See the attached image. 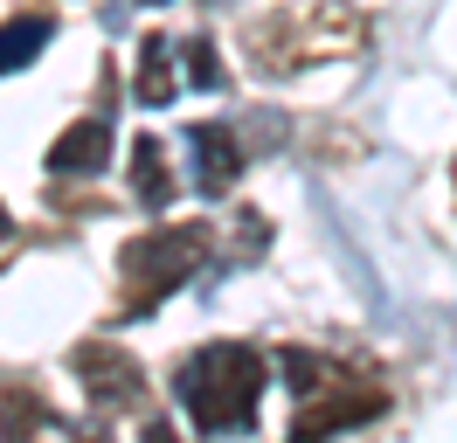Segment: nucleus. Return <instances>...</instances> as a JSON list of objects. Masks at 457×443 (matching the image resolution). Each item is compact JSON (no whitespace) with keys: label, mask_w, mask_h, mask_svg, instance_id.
<instances>
[{"label":"nucleus","mask_w":457,"mask_h":443,"mask_svg":"<svg viewBox=\"0 0 457 443\" xmlns=\"http://www.w3.org/2000/svg\"><path fill=\"white\" fill-rule=\"evenodd\" d=\"M145 443H187V437H173V422H145Z\"/></svg>","instance_id":"nucleus-12"},{"label":"nucleus","mask_w":457,"mask_h":443,"mask_svg":"<svg viewBox=\"0 0 457 443\" xmlns=\"http://www.w3.org/2000/svg\"><path fill=\"white\" fill-rule=\"evenodd\" d=\"M14 243V222H7V208H0V249Z\"/></svg>","instance_id":"nucleus-13"},{"label":"nucleus","mask_w":457,"mask_h":443,"mask_svg":"<svg viewBox=\"0 0 457 443\" xmlns=\"http://www.w3.org/2000/svg\"><path fill=\"white\" fill-rule=\"evenodd\" d=\"M263 243H270V222H263L257 208H243V215H236V256H257Z\"/></svg>","instance_id":"nucleus-11"},{"label":"nucleus","mask_w":457,"mask_h":443,"mask_svg":"<svg viewBox=\"0 0 457 443\" xmlns=\"http://www.w3.org/2000/svg\"><path fill=\"white\" fill-rule=\"evenodd\" d=\"M173 83H180V70H173V42H167V35H145V42H139V77H132V97H139V104H167Z\"/></svg>","instance_id":"nucleus-8"},{"label":"nucleus","mask_w":457,"mask_h":443,"mask_svg":"<svg viewBox=\"0 0 457 443\" xmlns=\"http://www.w3.org/2000/svg\"><path fill=\"white\" fill-rule=\"evenodd\" d=\"M173 402L195 415L201 437H236L257 422V402H263V354L243 347V339H208L180 360L173 374Z\"/></svg>","instance_id":"nucleus-1"},{"label":"nucleus","mask_w":457,"mask_h":443,"mask_svg":"<svg viewBox=\"0 0 457 443\" xmlns=\"http://www.w3.org/2000/svg\"><path fill=\"white\" fill-rule=\"evenodd\" d=\"M49 35H56L49 14H14V21L0 28V77H7V70H29L35 55L49 49Z\"/></svg>","instance_id":"nucleus-9"},{"label":"nucleus","mask_w":457,"mask_h":443,"mask_svg":"<svg viewBox=\"0 0 457 443\" xmlns=\"http://www.w3.org/2000/svg\"><path fill=\"white\" fill-rule=\"evenodd\" d=\"M70 367H77V381L90 388L97 409H139L145 374H139V360H132V354H118V339H84Z\"/></svg>","instance_id":"nucleus-4"},{"label":"nucleus","mask_w":457,"mask_h":443,"mask_svg":"<svg viewBox=\"0 0 457 443\" xmlns=\"http://www.w3.org/2000/svg\"><path fill=\"white\" fill-rule=\"evenodd\" d=\"M180 55H187V83H195V90H222V63H215V42H208V35H195Z\"/></svg>","instance_id":"nucleus-10"},{"label":"nucleus","mask_w":457,"mask_h":443,"mask_svg":"<svg viewBox=\"0 0 457 443\" xmlns=\"http://www.w3.org/2000/svg\"><path fill=\"white\" fill-rule=\"evenodd\" d=\"M56 443H97V437H56Z\"/></svg>","instance_id":"nucleus-14"},{"label":"nucleus","mask_w":457,"mask_h":443,"mask_svg":"<svg viewBox=\"0 0 457 443\" xmlns=\"http://www.w3.org/2000/svg\"><path fill=\"white\" fill-rule=\"evenodd\" d=\"M374 415H381V388L340 381V374H333L319 395H298L291 443H326V437H340V430H353V422H374Z\"/></svg>","instance_id":"nucleus-3"},{"label":"nucleus","mask_w":457,"mask_h":443,"mask_svg":"<svg viewBox=\"0 0 457 443\" xmlns=\"http://www.w3.org/2000/svg\"><path fill=\"white\" fill-rule=\"evenodd\" d=\"M132 7H160V0H132Z\"/></svg>","instance_id":"nucleus-15"},{"label":"nucleus","mask_w":457,"mask_h":443,"mask_svg":"<svg viewBox=\"0 0 457 443\" xmlns=\"http://www.w3.org/2000/svg\"><path fill=\"white\" fill-rule=\"evenodd\" d=\"M215 256V229L208 222H160L118 249V291H125V319H145L187 284Z\"/></svg>","instance_id":"nucleus-2"},{"label":"nucleus","mask_w":457,"mask_h":443,"mask_svg":"<svg viewBox=\"0 0 457 443\" xmlns=\"http://www.w3.org/2000/svg\"><path fill=\"white\" fill-rule=\"evenodd\" d=\"M0 443H7V430H0Z\"/></svg>","instance_id":"nucleus-16"},{"label":"nucleus","mask_w":457,"mask_h":443,"mask_svg":"<svg viewBox=\"0 0 457 443\" xmlns=\"http://www.w3.org/2000/svg\"><path fill=\"white\" fill-rule=\"evenodd\" d=\"M112 166V125L104 118H77L70 132L49 146V173H70V180H90Z\"/></svg>","instance_id":"nucleus-6"},{"label":"nucleus","mask_w":457,"mask_h":443,"mask_svg":"<svg viewBox=\"0 0 457 443\" xmlns=\"http://www.w3.org/2000/svg\"><path fill=\"white\" fill-rule=\"evenodd\" d=\"M132 201H139L145 215H160V208L173 201V173H167V153H160L153 132L132 138Z\"/></svg>","instance_id":"nucleus-7"},{"label":"nucleus","mask_w":457,"mask_h":443,"mask_svg":"<svg viewBox=\"0 0 457 443\" xmlns=\"http://www.w3.org/2000/svg\"><path fill=\"white\" fill-rule=\"evenodd\" d=\"M187 153H195V188L201 194H228L243 173V146L228 138V125H187Z\"/></svg>","instance_id":"nucleus-5"}]
</instances>
